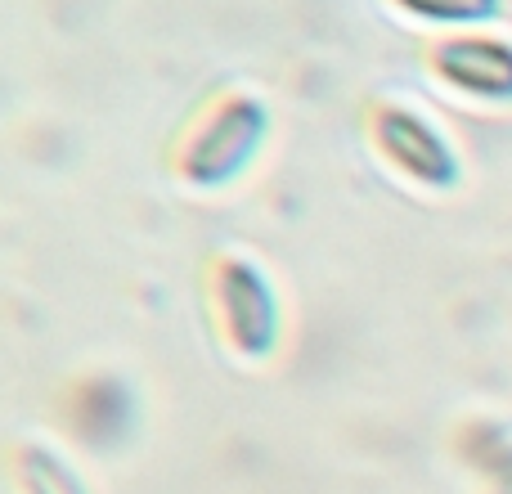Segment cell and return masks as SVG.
Segmentation results:
<instances>
[{"label": "cell", "instance_id": "obj_3", "mask_svg": "<svg viewBox=\"0 0 512 494\" xmlns=\"http://www.w3.org/2000/svg\"><path fill=\"white\" fill-rule=\"evenodd\" d=\"M369 135L378 153L400 171V176L418 180L427 189H445L459 180V153L450 149L441 131L427 117H418L405 104H378L369 113Z\"/></svg>", "mask_w": 512, "mask_h": 494}, {"label": "cell", "instance_id": "obj_7", "mask_svg": "<svg viewBox=\"0 0 512 494\" xmlns=\"http://www.w3.org/2000/svg\"><path fill=\"white\" fill-rule=\"evenodd\" d=\"M400 14L418 18V23H445V27H477L504 9V0H391Z\"/></svg>", "mask_w": 512, "mask_h": 494}, {"label": "cell", "instance_id": "obj_4", "mask_svg": "<svg viewBox=\"0 0 512 494\" xmlns=\"http://www.w3.org/2000/svg\"><path fill=\"white\" fill-rule=\"evenodd\" d=\"M450 90L472 99H512V41L490 32H454L427 54Z\"/></svg>", "mask_w": 512, "mask_h": 494}, {"label": "cell", "instance_id": "obj_6", "mask_svg": "<svg viewBox=\"0 0 512 494\" xmlns=\"http://www.w3.org/2000/svg\"><path fill=\"white\" fill-rule=\"evenodd\" d=\"M14 477H18V486H23V494H86L77 472H72L59 454L45 450V445H23V450L14 454Z\"/></svg>", "mask_w": 512, "mask_h": 494}, {"label": "cell", "instance_id": "obj_2", "mask_svg": "<svg viewBox=\"0 0 512 494\" xmlns=\"http://www.w3.org/2000/svg\"><path fill=\"white\" fill-rule=\"evenodd\" d=\"M212 297L221 328L239 355H270L279 342V301H274L270 279L261 265L243 261V256H221L212 270Z\"/></svg>", "mask_w": 512, "mask_h": 494}, {"label": "cell", "instance_id": "obj_5", "mask_svg": "<svg viewBox=\"0 0 512 494\" xmlns=\"http://www.w3.org/2000/svg\"><path fill=\"white\" fill-rule=\"evenodd\" d=\"M68 427L90 450H113L135 427V391L122 378H81L68 391Z\"/></svg>", "mask_w": 512, "mask_h": 494}, {"label": "cell", "instance_id": "obj_1", "mask_svg": "<svg viewBox=\"0 0 512 494\" xmlns=\"http://www.w3.org/2000/svg\"><path fill=\"white\" fill-rule=\"evenodd\" d=\"M265 131H270V113H265V104L256 95L216 99L203 122L189 131L185 149H180V176L198 189L230 185L256 158Z\"/></svg>", "mask_w": 512, "mask_h": 494}]
</instances>
